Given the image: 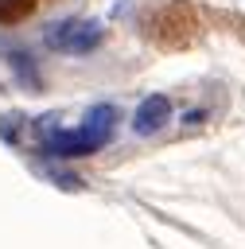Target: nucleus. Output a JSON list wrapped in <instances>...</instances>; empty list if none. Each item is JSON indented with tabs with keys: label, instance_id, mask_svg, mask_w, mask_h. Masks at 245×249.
<instances>
[{
	"label": "nucleus",
	"instance_id": "f257e3e1",
	"mask_svg": "<svg viewBox=\"0 0 245 249\" xmlns=\"http://www.w3.org/2000/svg\"><path fill=\"white\" fill-rule=\"evenodd\" d=\"M47 43L58 47V51L82 54V51H89V47L101 43V27H97V23H82V19H62V23H51Z\"/></svg>",
	"mask_w": 245,
	"mask_h": 249
},
{
	"label": "nucleus",
	"instance_id": "f03ea898",
	"mask_svg": "<svg viewBox=\"0 0 245 249\" xmlns=\"http://www.w3.org/2000/svg\"><path fill=\"white\" fill-rule=\"evenodd\" d=\"M167 117H171V101H167L163 93H152V97L140 101V109H136V117H132V128H136L140 136H152V132H159V128L167 124Z\"/></svg>",
	"mask_w": 245,
	"mask_h": 249
},
{
	"label": "nucleus",
	"instance_id": "7ed1b4c3",
	"mask_svg": "<svg viewBox=\"0 0 245 249\" xmlns=\"http://www.w3.org/2000/svg\"><path fill=\"white\" fill-rule=\"evenodd\" d=\"M97 148H101V140H97V136H89L86 128L47 136V152H51V156H89V152H97Z\"/></svg>",
	"mask_w": 245,
	"mask_h": 249
},
{
	"label": "nucleus",
	"instance_id": "20e7f679",
	"mask_svg": "<svg viewBox=\"0 0 245 249\" xmlns=\"http://www.w3.org/2000/svg\"><path fill=\"white\" fill-rule=\"evenodd\" d=\"M89 136H97L101 144H109V136H113V128H117V109L113 105H93L89 113H86V124H82Z\"/></svg>",
	"mask_w": 245,
	"mask_h": 249
}]
</instances>
